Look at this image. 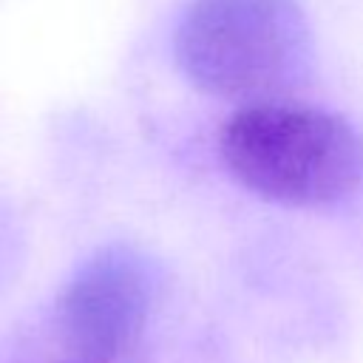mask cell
Here are the masks:
<instances>
[{
    "mask_svg": "<svg viewBox=\"0 0 363 363\" xmlns=\"http://www.w3.org/2000/svg\"><path fill=\"white\" fill-rule=\"evenodd\" d=\"M218 150L238 184L286 207L332 204L363 182V136L320 108L247 105L224 122Z\"/></svg>",
    "mask_w": 363,
    "mask_h": 363,
    "instance_id": "1",
    "label": "cell"
},
{
    "mask_svg": "<svg viewBox=\"0 0 363 363\" xmlns=\"http://www.w3.org/2000/svg\"><path fill=\"white\" fill-rule=\"evenodd\" d=\"M173 51L199 91L250 102L298 85L312 57L298 0H190Z\"/></svg>",
    "mask_w": 363,
    "mask_h": 363,
    "instance_id": "2",
    "label": "cell"
},
{
    "mask_svg": "<svg viewBox=\"0 0 363 363\" xmlns=\"http://www.w3.org/2000/svg\"><path fill=\"white\" fill-rule=\"evenodd\" d=\"M147 278L125 250L91 258L68 284L60 318L68 346L85 363H108L128 354L147 323Z\"/></svg>",
    "mask_w": 363,
    "mask_h": 363,
    "instance_id": "3",
    "label": "cell"
}]
</instances>
